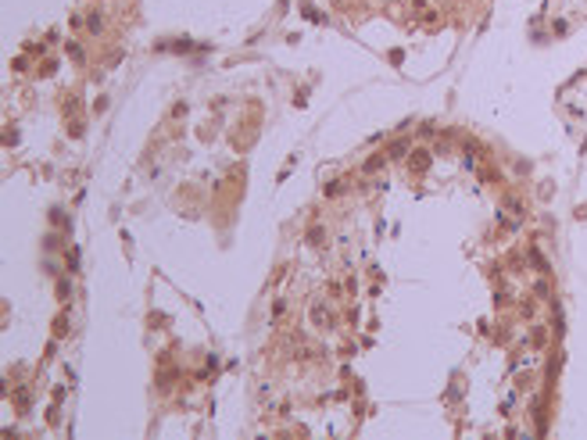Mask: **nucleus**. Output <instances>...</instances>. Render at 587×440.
I'll use <instances>...</instances> for the list:
<instances>
[]
</instances>
